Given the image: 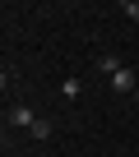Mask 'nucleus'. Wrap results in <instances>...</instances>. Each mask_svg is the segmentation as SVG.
Listing matches in <instances>:
<instances>
[{
	"mask_svg": "<svg viewBox=\"0 0 139 157\" xmlns=\"http://www.w3.org/2000/svg\"><path fill=\"white\" fill-rule=\"evenodd\" d=\"M97 69H102V74H107V78H111V74H116V69H121V65H116V56H97Z\"/></svg>",
	"mask_w": 139,
	"mask_h": 157,
	"instance_id": "3",
	"label": "nucleus"
},
{
	"mask_svg": "<svg viewBox=\"0 0 139 157\" xmlns=\"http://www.w3.org/2000/svg\"><path fill=\"white\" fill-rule=\"evenodd\" d=\"M111 88H116V93H139V78H134L130 65H121V69L111 74Z\"/></svg>",
	"mask_w": 139,
	"mask_h": 157,
	"instance_id": "1",
	"label": "nucleus"
},
{
	"mask_svg": "<svg viewBox=\"0 0 139 157\" xmlns=\"http://www.w3.org/2000/svg\"><path fill=\"white\" fill-rule=\"evenodd\" d=\"M28 134H33V139H51V125H46V120H37V125H33Z\"/></svg>",
	"mask_w": 139,
	"mask_h": 157,
	"instance_id": "6",
	"label": "nucleus"
},
{
	"mask_svg": "<svg viewBox=\"0 0 139 157\" xmlns=\"http://www.w3.org/2000/svg\"><path fill=\"white\" fill-rule=\"evenodd\" d=\"M10 125H23V129H33V125H37L33 106H28V102H14V106H10Z\"/></svg>",
	"mask_w": 139,
	"mask_h": 157,
	"instance_id": "2",
	"label": "nucleus"
},
{
	"mask_svg": "<svg viewBox=\"0 0 139 157\" xmlns=\"http://www.w3.org/2000/svg\"><path fill=\"white\" fill-rule=\"evenodd\" d=\"M134 102H139V93H134Z\"/></svg>",
	"mask_w": 139,
	"mask_h": 157,
	"instance_id": "7",
	"label": "nucleus"
},
{
	"mask_svg": "<svg viewBox=\"0 0 139 157\" xmlns=\"http://www.w3.org/2000/svg\"><path fill=\"white\" fill-rule=\"evenodd\" d=\"M121 14H125L130 23H139V0H125V5H121Z\"/></svg>",
	"mask_w": 139,
	"mask_h": 157,
	"instance_id": "4",
	"label": "nucleus"
},
{
	"mask_svg": "<svg viewBox=\"0 0 139 157\" xmlns=\"http://www.w3.org/2000/svg\"><path fill=\"white\" fill-rule=\"evenodd\" d=\"M79 88H84L79 78H65V83H60V93H65V97H79Z\"/></svg>",
	"mask_w": 139,
	"mask_h": 157,
	"instance_id": "5",
	"label": "nucleus"
}]
</instances>
